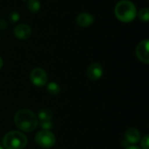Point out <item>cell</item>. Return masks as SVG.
Returning a JSON list of instances; mask_svg holds the SVG:
<instances>
[{"mask_svg": "<svg viewBox=\"0 0 149 149\" xmlns=\"http://www.w3.org/2000/svg\"><path fill=\"white\" fill-rule=\"evenodd\" d=\"M14 123L19 130L26 133L34 131L38 125L37 116L29 109H20L17 111L14 116Z\"/></svg>", "mask_w": 149, "mask_h": 149, "instance_id": "6da1fadb", "label": "cell"}, {"mask_svg": "<svg viewBox=\"0 0 149 149\" xmlns=\"http://www.w3.org/2000/svg\"><path fill=\"white\" fill-rule=\"evenodd\" d=\"M138 17L140 18V20L143 21V22H148L149 20V10L148 8H143L142 10H140V12L138 13Z\"/></svg>", "mask_w": 149, "mask_h": 149, "instance_id": "5bb4252c", "label": "cell"}, {"mask_svg": "<svg viewBox=\"0 0 149 149\" xmlns=\"http://www.w3.org/2000/svg\"><path fill=\"white\" fill-rule=\"evenodd\" d=\"M141 145L142 149H148L149 148V136L147 134L145 135L142 140L141 141Z\"/></svg>", "mask_w": 149, "mask_h": 149, "instance_id": "2e32d148", "label": "cell"}, {"mask_svg": "<svg viewBox=\"0 0 149 149\" xmlns=\"http://www.w3.org/2000/svg\"><path fill=\"white\" fill-rule=\"evenodd\" d=\"M30 80L35 86H44L48 80L47 73L42 68H35L30 73Z\"/></svg>", "mask_w": 149, "mask_h": 149, "instance_id": "5b68a950", "label": "cell"}, {"mask_svg": "<svg viewBox=\"0 0 149 149\" xmlns=\"http://www.w3.org/2000/svg\"><path fill=\"white\" fill-rule=\"evenodd\" d=\"M0 149H3V148H2V147L0 146Z\"/></svg>", "mask_w": 149, "mask_h": 149, "instance_id": "44dd1931", "label": "cell"}, {"mask_svg": "<svg viewBox=\"0 0 149 149\" xmlns=\"http://www.w3.org/2000/svg\"><path fill=\"white\" fill-rule=\"evenodd\" d=\"M148 39L142 40L136 48V56L139 58L140 61L145 64L149 63V55H148Z\"/></svg>", "mask_w": 149, "mask_h": 149, "instance_id": "8992f818", "label": "cell"}, {"mask_svg": "<svg viewBox=\"0 0 149 149\" xmlns=\"http://www.w3.org/2000/svg\"><path fill=\"white\" fill-rule=\"evenodd\" d=\"M40 2L38 0H28L27 7L30 12L37 13L40 10Z\"/></svg>", "mask_w": 149, "mask_h": 149, "instance_id": "7c38bea8", "label": "cell"}, {"mask_svg": "<svg viewBox=\"0 0 149 149\" xmlns=\"http://www.w3.org/2000/svg\"><path fill=\"white\" fill-rule=\"evenodd\" d=\"M3 59L1 58V57H0V69L3 67Z\"/></svg>", "mask_w": 149, "mask_h": 149, "instance_id": "ffe728a7", "label": "cell"}, {"mask_svg": "<svg viewBox=\"0 0 149 149\" xmlns=\"http://www.w3.org/2000/svg\"><path fill=\"white\" fill-rule=\"evenodd\" d=\"M35 142L42 148H51L56 143V137L49 130H41L36 134Z\"/></svg>", "mask_w": 149, "mask_h": 149, "instance_id": "277c9868", "label": "cell"}, {"mask_svg": "<svg viewBox=\"0 0 149 149\" xmlns=\"http://www.w3.org/2000/svg\"><path fill=\"white\" fill-rule=\"evenodd\" d=\"M14 35L19 39H27L31 35V29L26 24H17L14 28Z\"/></svg>", "mask_w": 149, "mask_h": 149, "instance_id": "ba28073f", "label": "cell"}, {"mask_svg": "<svg viewBox=\"0 0 149 149\" xmlns=\"http://www.w3.org/2000/svg\"><path fill=\"white\" fill-rule=\"evenodd\" d=\"M125 139L127 143L134 145L141 141V134L137 128L130 127L125 133Z\"/></svg>", "mask_w": 149, "mask_h": 149, "instance_id": "9c48e42d", "label": "cell"}, {"mask_svg": "<svg viewBox=\"0 0 149 149\" xmlns=\"http://www.w3.org/2000/svg\"><path fill=\"white\" fill-rule=\"evenodd\" d=\"M114 13L120 21L129 23L135 18L137 15V10L135 5L131 1L121 0L116 4Z\"/></svg>", "mask_w": 149, "mask_h": 149, "instance_id": "7a4b0ae2", "label": "cell"}, {"mask_svg": "<svg viewBox=\"0 0 149 149\" xmlns=\"http://www.w3.org/2000/svg\"><path fill=\"white\" fill-rule=\"evenodd\" d=\"M27 143V137L19 131H10L3 139V145L5 149H24Z\"/></svg>", "mask_w": 149, "mask_h": 149, "instance_id": "3957f363", "label": "cell"}, {"mask_svg": "<svg viewBox=\"0 0 149 149\" xmlns=\"http://www.w3.org/2000/svg\"><path fill=\"white\" fill-rule=\"evenodd\" d=\"M46 90H47L48 93H50L51 95H57L60 92V87H59V86L57 83L51 82V83H49L47 85Z\"/></svg>", "mask_w": 149, "mask_h": 149, "instance_id": "4fadbf2b", "label": "cell"}, {"mask_svg": "<svg viewBox=\"0 0 149 149\" xmlns=\"http://www.w3.org/2000/svg\"><path fill=\"white\" fill-rule=\"evenodd\" d=\"M40 126L43 128V130H49V129H51L52 127V123L51 120L43 121V122H40Z\"/></svg>", "mask_w": 149, "mask_h": 149, "instance_id": "e0dca14e", "label": "cell"}, {"mask_svg": "<svg viewBox=\"0 0 149 149\" xmlns=\"http://www.w3.org/2000/svg\"><path fill=\"white\" fill-rule=\"evenodd\" d=\"M7 28V23L4 19H0V29L5 30Z\"/></svg>", "mask_w": 149, "mask_h": 149, "instance_id": "ac0fdd59", "label": "cell"}, {"mask_svg": "<svg viewBox=\"0 0 149 149\" xmlns=\"http://www.w3.org/2000/svg\"><path fill=\"white\" fill-rule=\"evenodd\" d=\"M126 149H141V148H138V147H136V146H131V147L127 148Z\"/></svg>", "mask_w": 149, "mask_h": 149, "instance_id": "d6986e66", "label": "cell"}, {"mask_svg": "<svg viewBox=\"0 0 149 149\" xmlns=\"http://www.w3.org/2000/svg\"><path fill=\"white\" fill-rule=\"evenodd\" d=\"M38 120L40 122L43 121H49L52 118V112L49 108H42L38 114Z\"/></svg>", "mask_w": 149, "mask_h": 149, "instance_id": "8fae6325", "label": "cell"}, {"mask_svg": "<svg viewBox=\"0 0 149 149\" xmlns=\"http://www.w3.org/2000/svg\"><path fill=\"white\" fill-rule=\"evenodd\" d=\"M76 21L78 25L83 28H86L94 22V17L87 12H82L79 15H78Z\"/></svg>", "mask_w": 149, "mask_h": 149, "instance_id": "30bf717a", "label": "cell"}, {"mask_svg": "<svg viewBox=\"0 0 149 149\" xmlns=\"http://www.w3.org/2000/svg\"><path fill=\"white\" fill-rule=\"evenodd\" d=\"M9 18H10V21L11 23H16L19 20L20 18V16L19 14L17 12V11H12L10 15H9Z\"/></svg>", "mask_w": 149, "mask_h": 149, "instance_id": "9a60e30c", "label": "cell"}, {"mask_svg": "<svg viewBox=\"0 0 149 149\" xmlns=\"http://www.w3.org/2000/svg\"><path fill=\"white\" fill-rule=\"evenodd\" d=\"M86 75L91 80H98L103 75V67L99 63H93L91 64L86 71Z\"/></svg>", "mask_w": 149, "mask_h": 149, "instance_id": "52a82bcc", "label": "cell"}]
</instances>
